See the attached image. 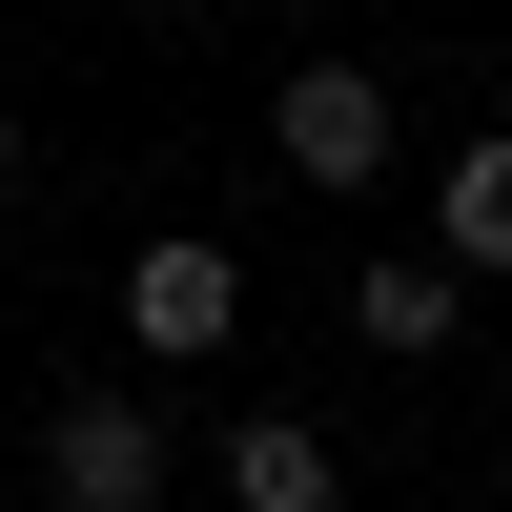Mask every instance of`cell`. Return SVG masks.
Wrapping results in <instances>:
<instances>
[{"label": "cell", "instance_id": "obj_1", "mask_svg": "<svg viewBox=\"0 0 512 512\" xmlns=\"http://www.w3.org/2000/svg\"><path fill=\"white\" fill-rule=\"evenodd\" d=\"M267 144H287V185H328V205L390 185V82H369V62H287L267 82Z\"/></svg>", "mask_w": 512, "mask_h": 512}, {"label": "cell", "instance_id": "obj_2", "mask_svg": "<svg viewBox=\"0 0 512 512\" xmlns=\"http://www.w3.org/2000/svg\"><path fill=\"white\" fill-rule=\"evenodd\" d=\"M41 492L62 512H164V410L144 390H62L41 410Z\"/></svg>", "mask_w": 512, "mask_h": 512}, {"label": "cell", "instance_id": "obj_3", "mask_svg": "<svg viewBox=\"0 0 512 512\" xmlns=\"http://www.w3.org/2000/svg\"><path fill=\"white\" fill-rule=\"evenodd\" d=\"M123 328H144L164 369H205L246 328V267H226V246H144V267H123Z\"/></svg>", "mask_w": 512, "mask_h": 512}, {"label": "cell", "instance_id": "obj_4", "mask_svg": "<svg viewBox=\"0 0 512 512\" xmlns=\"http://www.w3.org/2000/svg\"><path fill=\"white\" fill-rule=\"evenodd\" d=\"M349 328L369 349H451V328H472V267H451V246H390V267L349 287Z\"/></svg>", "mask_w": 512, "mask_h": 512}, {"label": "cell", "instance_id": "obj_5", "mask_svg": "<svg viewBox=\"0 0 512 512\" xmlns=\"http://www.w3.org/2000/svg\"><path fill=\"white\" fill-rule=\"evenodd\" d=\"M328 492H349V472H328L308 410H246V431H226V512H328Z\"/></svg>", "mask_w": 512, "mask_h": 512}, {"label": "cell", "instance_id": "obj_6", "mask_svg": "<svg viewBox=\"0 0 512 512\" xmlns=\"http://www.w3.org/2000/svg\"><path fill=\"white\" fill-rule=\"evenodd\" d=\"M431 246L472 287H512V144H451V185H431Z\"/></svg>", "mask_w": 512, "mask_h": 512}, {"label": "cell", "instance_id": "obj_7", "mask_svg": "<svg viewBox=\"0 0 512 512\" xmlns=\"http://www.w3.org/2000/svg\"><path fill=\"white\" fill-rule=\"evenodd\" d=\"M0 185H21V123H0Z\"/></svg>", "mask_w": 512, "mask_h": 512}]
</instances>
